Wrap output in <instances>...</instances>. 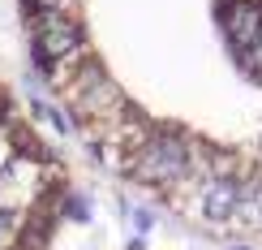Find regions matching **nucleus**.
Here are the masks:
<instances>
[{"instance_id":"f257e3e1","label":"nucleus","mask_w":262,"mask_h":250,"mask_svg":"<svg viewBox=\"0 0 262 250\" xmlns=\"http://www.w3.org/2000/svg\"><path fill=\"white\" fill-rule=\"evenodd\" d=\"M30 69L95 168L262 246V0H17Z\"/></svg>"},{"instance_id":"f03ea898","label":"nucleus","mask_w":262,"mask_h":250,"mask_svg":"<svg viewBox=\"0 0 262 250\" xmlns=\"http://www.w3.org/2000/svg\"><path fill=\"white\" fill-rule=\"evenodd\" d=\"M69 207V160L26 100L0 78V250H56Z\"/></svg>"}]
</instances>
